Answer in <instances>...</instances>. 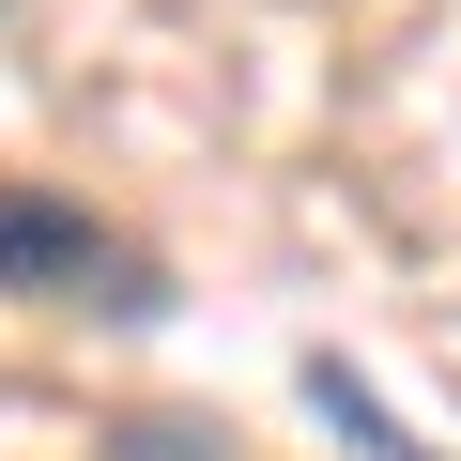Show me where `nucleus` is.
Returning a JSON list of instances; mask_svg holds the SVG:
<instances>
[{
	"label": "nucleus",
	"mask_w": 461,
	"mask_h": 461,
	"mask_svg": "<svg viewBox=\"0 0 461 461\" xmlns=\"http://www.w3.org/2000/svg\"><path fill=\"white\" fill-rule=\"evenodd\" d=\"M293 400H308V415H323V430H339L354 461H461V446H415V430L384 415V384H369L354 354H293Z\"/></svg>",
	"instance_id": "f03ea898"
},
{
	"label": "nucleus",
	"mask_w": 461,
	"mask_h": 461,
	"mask_svg": "<svg viewBox=\"0 0 461 461\" xmlns=\"http://www.w3.org/2000/svg\"><path fill=\"white\" fill-rule=\"evenodd\" d=\"M0 293H16V308H77V323H123V339H154L185 308L139 230H108L62 185H16V169H0Z\"/></svg>",
	"instance_id": "f257e3e1"
},
{
	"label": "nucleus",
	"mask_w": 461,
	"mask_h": 461,
	"mask_svg": "<svg viewBox=\"0 0 461 461\" xmlns=\"http://www.w3.org/2000/svg\"><path fill=\"white\" fill-rule=\"evenodd\" d=\"M108 461H230V446H185V430H154V415H123V430H108Z\"/></svg>",
	"instance_id": "7ed1b4c3"
}]
</instances>
